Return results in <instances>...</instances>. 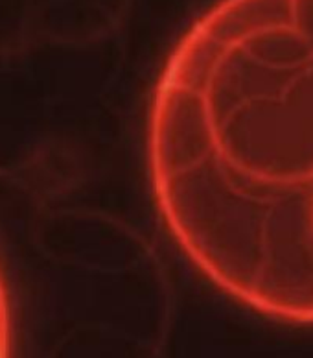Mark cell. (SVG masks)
<instances>
[{"instance_id": "6da1fadb", "label": "cell", "mask_w": 313, "mask_h": 358, "mask_svg": "<svg viewBox=\"0 0 313 358\" xmlns=\"http://www.w3.org/2000/svg\"><path fill=\"white\" fill-rule=\"evenodd\" d=\"M155 203L214 287L313 325V0H229L169 54L146 129Z\"/></svg>"}]
</instances>
